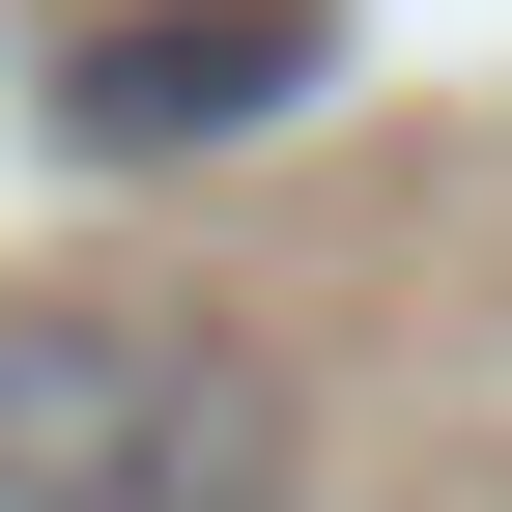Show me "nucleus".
<instances>
[{"label": "nucleus", "instance_id": "nucleus-1", "mask_svg": "<svg viewBox=\"0 0 512 512\" xmlns=\"http://www.w3.org/2000/svg\"><path fill=\"white\" fill-rule=\"evenodd\" d=\"M0 512H313V399L256 313L0 285Z\"/></svg>", "mask_w": 512, "mask_h": 512}, {"label": "nucleus", "instance_id": "nucleus-2", "mask_svg": "<svg viewBox=\"0 0 512 512\" xmlns=\"http://www.w3.org/2000/svg\"><path fill=\"white\" fill-rule=\"evenodd\" d=\"M342 86V0H86L57 29V171H200Z\"/></svg>", "mask_w": 512, "mask_h": 512}]
</instances>
